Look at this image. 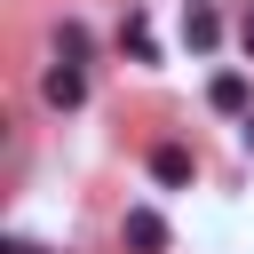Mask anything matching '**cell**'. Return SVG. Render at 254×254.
<instances>
[{"mask_svg":"<svg viewBox=\"0 0 254 254\" xmlns=\"http://www.w3.org/2000/svg\"><path fill=\"white\" fill-rule=\"evenodd\" d=\"M119 238H127L135 254H167V222H159L151 206H127V222H119Z\"/></svg>","mask_w":254,"mask_h":254,"instance_id":"obj_1","label":"cell"},{"mask_svg":"<svg viewBox=\"0 0 254 254\" xmlns=\"http://www.w3.org/2000/svg\"><path fill=\"white\" fill-rule=\"evenodd\" d=\"M40 95H48L56 111H71V103H87V71H79V64H56V71L40 79Z\"/></svg>","mask_w":254,"mask_h":254,"instance_id":"obj_2","label":"cell"},{"mask_svg":"<svg viewBox=\"0 0 254 254\" xmlns=\"http://www.w3.org/2000/svg\"><path fill=\"white\" fill-rule=\"evenodd\" d=\"M206 103H214V111H238V119H246V111H254V95H246V71H222V79L206 87Z\"/></svg>","mask_w":254,"mask_h":254,"instance_id":"obj_3","label":"cell"},{"mask_svg":"<svg viewBox=\"0 0 254 254\" xmlns=\"http://www.w3.org/2000/svg\"><path fill=\"white\" fill-rule=\"evenodd\" d=\"M183 40H190V48L206 56V48L222 40V16H214V8H183Z\"/></svg>","mask_w":254,"mask_h":254,"instance_id":"obj_4","label":"cell"},{"mask_svg":"<svg viewBox=\"0 0 254 254\" xmlns=\"http://www.w3.org/2000/svg\"><path fill=\"white\" fill-rule=\"evenodd\" d=\"M151 175H159L167 190H175V183H190V151H183V143H159V151H151Z\"/></svg>","mask_w":254,"mask_h":254,"instance_id":"obj_5","label":"cell"},{"mask_svg":"<svg viewBox=\"0 0 254 254\" xmlns=\"http://www.w3.org/2000/svg\"><path fill=\"white\" fill-rule=\"evenodd\" d=\"M119 48H127L135 64H159V40H151V24H143V16H127V24H119Z\"/></svg>","mask_w":254,"mask_h":254,"instance_id":"obj_6","label":"cell"},{"mask_svg":"<svg viewBox=\"0 0 254 254\" xmlns=\"http://www.w3.org/2000/svg\"><path fill=\"white\" fill-rule=\"evenodd\" d=\"M56 56H64V64H79V56H87V32H79V24H64V32H56Z\"/></svg>","mask_w":254,"mask_h":254,"instance_id":"obj_7","label":"cell"},{"mask_svg":"<svg viewBox=\"0 0 254 254\" xmlns=\"http://www.w3.org/2000/svg\"><path fill=\"white\" fill-rule=\"evenodd\" d=\"M8 254H48V246H32V238H8Z\"/></svg>","mask_w":254,"mask_h":254,"instance_id":"obj_8","label":"cell"},{"mask_svg":"<svg viewBox=\"0 0 254 254\" xmlns=\"http://www.w3.org/2000/svg\"><path fill=\"white\" fill-rule=\"evenodd\" d=\"M238 40H246V56H254V16H246V24H238Z\"/></svg>","mask_w":254,"mask_h":254,"instance_id":"obj_9","label":"cell"},{"mask_svg":"<svg viewBox=\"0 0 254 254\" xmlns=\"http://www.w3.org/2000/svg\"><path fill=\"white\" fill-rule=\"evenodd\" d=\"M246 151H254V111H246Z\"/></svg>","mask_w":254,"mask_h":254,"instance_id":"obj_10","label":"cell"}]
</instances>
